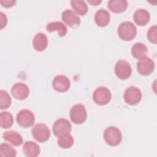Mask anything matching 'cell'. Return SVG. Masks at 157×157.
<instances>
[{"instance_id": "f1b7e54d", "label": "cell", "mask_w": 157, "mask_h": 157, "mask_svg": "<svg viewBox=\"0 0 157 157\" xmlns=\"http://www.w3.org/2000/svg\"><path fill=\"white\" fill-rule=\"evenodd\" d=\"M0 23H1V29H2L7 25V18L3 12H0Z\"/></svg>"}, {"instance_id": "277c9868", "label": "cell", "mask_w": 157, "mask_h": 157, "mask_svg": "<svg viewBox=\"0 0 157 157\" xmlns=\"http://www.w3.org/2000/svg\"><path fill=\"white\" fill-rule=\"evenodd\" d=\"M34 139L39 142L43 143L47 141L50 137V131L47 126L44 123L35 124L31 129Z\"/></svg>"}, {"instance_id": "8992f818", "label": "cell", "mask_w": 157, "mask_h": 157, "mask_svg": "<svg viewBox=\"0 0 157 157\" xmlns=\"http://www.w3.org/2000/svg\"><path fill=\"white\" fill-rule=\"evenodd\" d=\"M112 94L110 90L105 86H99L97 88L93 94V99L94 102L99 105L107 104L111 100Z\"/></svg>"}, {"instance_id": "ba28073f", "label": "cell", "mask_w": 157, "mask_h": 157, "mask_svg": "<svg viewBox=\"0 0 157 157\" xmlns=\"http://www.w3.org/2000/svg\"><path fill=\"white\" fill-rule=\"evenodd\" d=\"M123 97L126 103L130 105H135L141 101L142 93L138 88L131 86L126 88Z\"/></svg>"}, {"instance_id": "7402d4cb", "label": "cell", "mask_w": 157, "mask_h": 157, "mask_svg": "<svg viewBox=\"0 0 157 157\" xmlns=\"http://www.w3.org/2000/svg\"><path fill=\"white\" fill-rule=\"evenodd\" d=\"M71 5L75 12L80 15H85L87 13L88 8L85 1L82 0H72Z\"/></svg>"}, {"instance_id": "ffe728a7", "label": "cell", "mask_w": 157, "mask_h": 157, "mask_svg": "<svg viewBox=\"0 0 157 157\" xmlns=\"http://www.w3.org/2000/svg\"><path fill=\"white\" fill-rule=\"evenodd\" d=\"M128 1L126 0H110L107 2L109 9L113 13H121L128 7Z\"/></svg>"}, {"instance_id": "52a82bcc", "label": "cell", "mask_w": 157, "mask_h": 157, "mask_svg": "<svg viewBox=\"0 0 157 157\" xmlns=\"http://www.w3.org/2000/svg\"><path fill=\"white\" fill-rule=\"evenodd\" d=\"M72 129V126L70 122L66 118H60L57 119L53 124V133L59 137L63 135L69 134Z\"/></svg>"}, {"instance_id": "d6986e66", "label": "cell", "mask_w": 157, "mask_h": 157, "mask_svg": "<svg viewBox=\"0 0 157 157\" xmlns=\"http://www.w3.org/2000/svg\"><path fill=\"white\" fill-rule=\"evenodd\" d=\"M46 29L49 33L56 31L59 37H64L67 33V27L61 21H52L48 23Z\"/></svg>"}, {"instance_id": "44dd1931", "label": "cell", "mask_w": 157, "mask_h": 157, "mask_svg": "<svg viewBox=\"0 0 157 157\" xmlns=\"http://www.w3.org/2000/svg\"><path fill=\"white\" fill-rule=\"evenodd\" d=\"M148 48L147 46L141 42L135 43L131 48V54L132 56L137 59H139L146 56Z\"/></svg>"}, {"instance_id": "e0dca14e", "label": "cell", "mask_w": 157, "mask_h": 157, "mask_svg": "<svg viewBox=\"0 0 157 157\" xmlns=\"http://www.w3.org/2000/svg\"><path fill=\"white\" fill-rule=\"evenodd\" d=\"M110 15L109 12L104 9L98 10L94 15V21L100 27L106 26L110 22Z\"/></svg>"}, {"instance_id": "2e32d148", "label": "cell", "mask_w": 157, "mask_h": 157, "mask_svg": "<svg viewBox=\"0 0 157 157\" xmlns=\"http://www.w3.org/2000/svg\"><path fill=\"white\" fill-rule=\"evenodd\" d=\"M23 153L28 157H36L40 153L39 145L33 141H26L23 147Z\"/></svg>"}, {"instance_id": "9a60e30c", "label": "cell", "mask_w": 157, "mask_h": 157, "mask_svg": "<svg viewBox=\"0 0 157 157\" xmlns=\"http://www.w3.org/2000/svg\"><path fill=\"white\" fill-rule=\"evenodd\" d=\"M134 21L139 26H145L150 21V15L145 9H138L134 13Z\"/></svg>"}, {"instance_id": "cb8c5ba5", "label": "cell", "mask_w": 157, "mask_h": 157, "mask_svg": "<svg viewBox=\"0 0 157 157\" xmlns=\"http://www.w3.org/2000/svg\"><path fill=\"white\" fill-rule=\"evenodd\" d=\"M58 146L63 149H67L71 148L74 143V139L72 135L67 134L58 137Z\"/></svg>"}, {"instance_id": "6da1fadb", "label": "cell", "mask_w": 157, "mask_h": 157, "mask_svg": "<svg viewBox=\"0 0 157 157\" xmlns=\"http://www.w3.org/2000/svg\"><path fill=\"white\" fill-rule=\"evenodd\" d=\"M118 34L121 40L131 41L136 37V27L131 21H123L120 24L118 28Z\"/></svg>"}, {"instance_id": "7a4b0ae2", "label": "cell", "mask_w": 157, "mask_h": 157, "mask_svg": "<svg viewBox=\"0 0 157 157\" xmlns=\"http://www.w3.org/2000/svg\"><path fill=\"white\" fill-rule=\"evenodd\" d=\"M104 139L110 146L118 145L122 140V135L120 130L115 126H109L104 131Z\"/></svg>"}, {"instance_id": "5b68a950", "label": "cell", "mask_w": 157, "mask_h": 157, "mask_svg": "<svg viewBox=\"0 0 157 157\" xmlns=\"http://www.w3.org/2000/svg\"><path fill=\"white\" fill-rule=\"evenodd\" d=\"M16 120L19 126L27 128L32 126L35 122V115L32 111L28 109L20 110L16 117Z\"/></svg>"}, {"instance_id": "603a6c76", "label": "cell", "mask_w": 157, "mask_h": 157, "mask_svg": "<svg viewBox=\"0 0 157 157\" xmlns=\"http://www.w3.org/2000/svg\"><path fill=\"white\" fill-rule=\"evenodd\" d=\"M1 127L3 129L10 128L13 124V115L9 112L2 111L0 113Z\"/></svg>"}, {"instance_id": "4fadbf2b", "label": "cell", "mask_w": 157, "mask_h": 157, "mask_svg": "<svg viewBox=\"0 0 157 157\" xmlns=\"http://www.w3.org/2000/svg\"><path fill=\"white\" fill-rule=\"evenodd\" d=\"M62 20L69 27L76 28L80 24V17L72 10L66 9L61 14Z\"/></svg>"}, {"instance_id": "3957f363", "label": "cell", "mask_w": 157, "mask_h": 157, "mask_svg": "<svg viewBox=\"0 0 157 157\" xmlns=\"http://www.w3.org/2000/svg\"><path fill=\"white\" fill-rule=\"evenodd\" d=\"M70 118L71 121L77 124L83 123L87 118V112L85 107L82 104L74 105L70 110Z\"/></svg>"}, {"instance_id": "8fae6325", "label": "cell", "mask_w": 157, "mask_h": 157, "mask_svg": "<svg viewBox=\"0 0 157 157\" xmlns=\"http://www.w3.org/2000/svg\"><path fill=\"white\" fill-rule=\"evenodd\" d=\"M11 93L15 99L22 101L26 99L29 96V89L25 83L18 82L12 86Z\"/></svg>"}, {"instance_id": "ac0fdd59", "label": "cell", "mask_w": 157, "mask_h": 157, "mask_svg": "<svg viewBox=\"0 0 157 157\" xmlns=\"http://www.w3.org/2000/svg\"><path fill=\"white\" fill-rule=\"evenodd\" d=\"M3 139L9 142L11 144L15 146H20L23 143V137L21 135L15 131H6L2 134Z\"/></svg>"}, {"instance_id": "f546056e", "label": "cell", "mask_w": 157, "mask_h": 157, "mask_svg": "<svg viewBox=\"0 0 157 157\" xmlns=\"http://www.w3.org/2000/svg\"><path fill=\"white\" fill-rule=\"evenodd\" d=\"M88 2L91 4L92 6H98L101 3L102 1L101 0H88Z\"/></svg>"}, {"instance_id": "4316f807", "label": "cell", "mask_w": 157, "mask_h": 157, "mask_svg": "<svg viewBox=\"0 0 157 157\" xmlns=\"http://www.w3.org/2000/svg\"><path fill=\"white\" fill-rule=\"evenodd\" d=\"M147 37L148 40L154 44L157 42L156 37V25H153L151 26L147 32Z\"/></svg>"}, {"instance_id": "d4e9b609", "label": "cell", "mask_w": 157, "mask_h": 157, "mask_svg": "<svg viewBox=\"0 0 157 157\" xmlns=\"http://www.w3.org/2000/svg\"><path fill=\"white\" fill-rule=\"evenodd\" d=\"M0 155L2 157H15L17 155L16 150L6 143L0 145Z\"/></svg>"}, {"instance_id": "30bf717a", "label": "cell", "mask_w": 157, "mask_h": 157, "mask_svg": "<svg viewBox=\"0 0 157 157\" xmlns=\"http://www.w3.org/2000/svg\"><path fill=\"white\" fill-rule=\"evenodd\" d=\"M116 76L121 80L129 78L132 74V68L129 63L124 59L118 61L115 66Z\"/></svg>"}, {"instance_id": "9c48e42d", "label": "cell", "mask_w": 157, "mask_h": 157, "mask_svg": "<svg viewBox=\"0 0 157 157\" xmlns=\"http://www.w3.org/2000/svg\"><path fill=\"white\" fill-rule=\"evenodd\" d=\"M155 67V62L150 58L145 56L139 59L137 63V70L138 72L144 76L151 74Z\"/></svg>"}, {"instance_id": "484cf974", "label": "cell", "mask_w": 157, "mask_h": 157, "mask_svg": "<svg viewBox=\"0 0 157 157\" xmlns=\"http://www.w3.org/2000/svg\"><path fill=\"white\" fill-rule=\"evenodd\" d=\"M11 98L7 91L1 90L0 91V108L1 110L8 109L11 105Z\"/></svg>"}, {"instance_id": "83f0119b", "label": "cell", "mask_w": 157, "mask_h": 157, "mask_svg": "<svg viewBox=\"0 0 157 157\" xmlns=\"http://www.w3.org/2000/svg\"><path fill=\"white\" fill-rule=\"evenodd\" d=\"M0 3L2 7H6V8H9L13 7L16 1L13 0H1L0 1Z\"/></svg>"}, {"instance_id": "7c38bea8", "label": "cell", "mask_w": 157, "mask_h": 157, "mask_svg": "<svg viewBox=\"0 0 157 157\" xmlns=\"http://www.w3.org/2000/svg\"><path fill=\"white\" fill-rule=\"evenodd\" d=\"M70 86V80L66 75H56L52 80V87L58 92H66L69 89Z\"/></svg>"}, {"instance_id": "5bb4252c", "label": "cell", "mask_w": 157, "mask_h": 157, "mask_svg": "<svg viewBox=\"0 0 157 157\" xmlns=\"http://www.w3.org/2000/svg\"><path fill=\"white\" fill-rule=\"evenodd\" d=\"M48 45L47 36L42 33H37L33 40V46L35 50L42 52L46 49Z\"/></svg>"}]
</instances>
